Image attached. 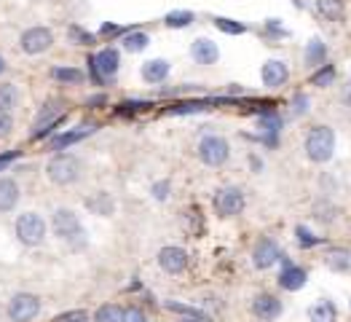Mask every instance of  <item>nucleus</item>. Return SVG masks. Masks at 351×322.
<instances>
[{
  "label": "nucleus",
  "mask_w": 351,
  "mask_h": 322,
  "mask_svg": "<svg viewBox=\"0 0 351 322\" xmlns=\"http://www.w3.org/2000/svg\"><path fill=\"white\" fill-rule=\"evenodd\" d=\"M335 153V132L330 127H314L309 129L306 134V156L317 164H324V161L333 159Z\"/></svg>",
  "instance_id": "obj_1"
},
{
  "label": "nucleus",
  "mask_w": 351,
  "mask_h": 322,
  "mask_svg": "<svg viewBox=\"0 0 351 322\" xmlns=\"http://www.w3.org/2000/svg\"><path fill=\"white\" fill-rule=\"evenodd\" d=\"M46 175L57 186H70V183H75L81 177V161L75 159L73 153H60V156H54L49 161Z\"/></svg>",
  "instance_id": "obj_2"
},
{
  "label": "nucleus",
  "mask_w": 351,
  "mask_h": 322,
  "mask_svg": "<svg viewBox=\"0 0 351 322\" xmlns=\"http://www.w3.org/2000/svg\"><path fill=\"white\" fill-rule=\"evenodd\" d=\"M228 156H231V145L220 134H207L198 143V159L204 161L207 166H223Z\"/></svg>",
  "instance_id": "obj_3"
},
{
  "label": "nucleus",
  "mask_w": 351,
  "mask_h": 322,
  "mask_svg": "<svg viewBox=\"0 0 351 322\" xmlns=\"http://www.w3.org/2000/svg\"><path fill=\"white\" fill-rule=\"evenodd\" d=\"M16 236L22 245L35 247L46 239V221L38 215V212H25L16 218Z\"/></svg>",
  "instance_id": "obj_4"
},
{
  "label": "nucleus",
  "mask_w": 351,
  "mask_h": 322,
  "mask_svg": "<svg viewBox=\"0 0 351 322\" xmlns=\"http://www.w3.org/2000/svg\"><path fill=\"white\" fill-rule=\"evenodd\" d=\"M244 204H247L244 191L236 188V186H225V188H220V191L215 193V212L220 218H236V215H242L244 212Z\"/></svg>",
  "instance_id": "obj_5"
},
{
  "label": "nucleus",
  "mask_w": 351,
  "mask_h": 322,
  "mask_svg": "<svg viewBox=\"0 0 351 322\" xmlns=\"http://www.w3.org/2000/svg\"><path fill=\"white\" fill-rule=\"evenodd\" d=\"M51 228H54V234H57L60 239H64V242H73V239L83 236L81 218H78L73 210H67V207H60V210L54 212V218H51Z\"/></svg>",
  "instance_id": "obj_6"
},
{
  "label": "nucleus",
  "mask_w": 351,
  "mask_h": 322,
  "mask_svg": "<svg viewBox=\"0 0 351 322\" xmlns=\"http://www.w3.org/2000/svg\"><path fill=\"white\" fill-rule=\"evenodd\" d=\"M40 312V298L32 293H19L8 304V317L14 322H32Z\"/></svg>",
  "instance_id": "obj_7"
},
{
  "label": "nucleus",
  "mask_w": 351,
  "mask_h": 322,
  "mask_svg": "<svg viewBox=\"0 0 351 322\" xmlns=\"http://www.w3.org/2000/svg\"><path fill=\"white\" fill-rule=\"evenodd\" d=\"M51 43H54V32L46 27H30L19 38V46L25 54H43L46 49H51Z\"/></svg>",
  "instance_id": "obj_8"
},
{
  "label": "nucleus",
  "mask_w": 351,
  "mask_h": 322,
  "mask_svg": "<svg viewBox=\"0 0 351 322\" xmlns=\"http://www.w3.org/2000/svg\"><path fill=\"white\" fill-rule=\"evenodd\" d=\"M92 64V73H94L96 81H105V78H113L118 73V64H121V57L116 49H102L96 57L89 60Z\"/></svg>",
  "instance_id": "obj_9"
},
{
  "label": "nucleus",
  "mask_w": 351,
  "mask_h": 322,
  "mask_svg": "<svg viewBox=\"0 0 351 322\" xmlns=\"http://www.w3.org/2000/svg\"><path fill=\"white\" fill-rule=\"evenodd\" d=\"M159 266L166 271V274H183L188 269V253L183 247H161L159 250Z\"/></svg>",
  "instance_id": "obj_10"
},
{
  "label": "nucleus",
  "mask_w": 351,
  "mask_h": 322,
  "mask_svg": "<svg viewBox=\"0 0 351 322\" xmlns=\"http://www.w3.org/2000/svg\"><path fill=\"white\" fill-rule=\"evenodd\" d=\"M252 314L263 322L276 320L282 314V301L276 295H271V293H260V295H255V301H252Z\"/></svg>",
  "instance_id": "obj_11"
},
{
  "label": "nucleus",
  "mask_w": 351,
  "mask_h": 322,
  "mask_svg": "<svg viewBox=\"0 0 351 322\" xmlns=\"http://www.w3.org/2000/svg\"><path fill=\"white\" fill-rule=\"evenodd\" d=\"M282 258V247L274 239H260L252 250V263L255 269H271L276 260Z\"/></svg>",
  "instance_id": "obj_12"
},
{
  "label": "nucleus",
  "mask_w": 351,
  "mask_h": 322,
  "mask_svg": "<svg viewBox=\"0 0 351 322\" xmlns=\"http://www.w3.org/2000/svg\"><path fill=\"white\" fill-rule=\"evenodd\" d=\"M260 78H263V86L279 89V86L287 84V78H289L287 64L279 62V60H268V62L263 64V70H260Z\"/></svg>",
  "instance_id": "obj_13"
},
{
  "label": "nucleus",
  "mask_w": 351,
  "mask_h": 322,
  "mask_svg": "<svg viewBox=\"0 0 351 322\" xmlns=\"http://www.w3.org/2000/svg\"><path fill=\"white\" fill-rule=\"evenodd\" d=\"M191 57L198 64H215L218 60H220V49H218L215 40H209V38H198V40H193Z\"/></svg>",
  "instance_id": "obj_14"
},
{
  "label": "nucleus",
  "mask_w": 351,
  "mask_h": 322,
  "mask_svg": "<svg viewBox=\"0 0 351 322\" xmlns=\"http://www.w3.org/2000/svg\"><path fill=\"white\" fill-rule=\"evenodd\" d=\"M60 119H62V110H60V105H57V102L43 105V110H40V113H38V119H35V132H32V137H43L46 132H51Z\"/></svg>",
  "instance_id": "obj_15"
},
{
  "label": "nucleus",
  "mask_w": 351,
  "mask_h": 322,
  "mask_svg": "<svg viewBox=\"0 0 351 322\" xmlns=\"http://www.w3.org/2000/svg\"><path fill=\"white\" fill-rule=\"evenodd\" d=\"M306 280H309V274H306V269H300V266H287V269L279 274V285L285 290H289V293L303 288Z\"/></svg>",
  "instance_id": "obj_16"
},
{
  "label": "nucleus",
  "mask_w": 351,
  "mask_h": 322,
  "mask_svg": "<svg viewBox=\"0 0 351 322\" xmlns=\"http://www.w3.org/2000/svg\"><path fill=\"white\" fill-rule=\"evenodd\" d=\"M19 201V186L11 177H0V212L14 210Z\"/></svg>",
  "instance_id": "obj_17"
},
{
  "label": "nucleus",
  "mask_w": 351,
  "mask_h": 322,
  "mask_svg": "<svg viewBox=\"0 0 351 322\" xmlns=\"http://www.w3.org/2000/svg\"><path fill=\"white\" fill-rule=\"evenodd\" d=\"M94 124H89V127H81V129H73V132H64L60 137H54L51 140V151H62V148H70V145H75V143H81L83 137H89L92 132H94Z\"/></svg>",
  "instance_id": "obj_18"
},
{
  "label": "nucleus",
  "mask_w": 351,
  "mask_h": 322,
  "mask_svg": "<svg viewBox=\"0 0 351 322\" xmlns=\"http://www.w3.org/2000/svg\"><path fill=\"white\" fill-rule=\"evenodd\" d=\"M166 75H169V62L166 60H151V62L142 64V78L148 84H161Z\"/></svg>",
  "instance_id": "obj_19"
},
{
  "label": "nucleus",
  "mask_w": 351,
  "mask_h": 322,
  "mask_svg": "<svg viewBox=\"0 0 351 322\" xmlns=\"http://www.w3.org/2000/svg\"><path fill=\"white\" fill-rule=\"evenodd\" d=\"M86 207L96 212V215H113V210H116V201H113V196L105 191L94 193L92 199H86Z\"/></svg>",
  "instance_id": "obj_20"
},
{
  "label": "nucleus",
  "mask_w": 351,
  "mask_h": 322,
  "mask_svg": "<svg viewBox=\"0 0 351 322\" xmlns=\"http://www.w3.org/2000/svg\"><path fill=\"white\" fill-rule=\"evenodd\" d=\"M309 317H311V322H335L338 309H335L333 301H320L317 306L309 309Z\"/></svg>",
  "instance_id": "obj_21"
},
{
  "label": "nucleus",
  "mask_w": 351,
  "mask_h": 322,
  "mask_svg": "<svg viewBox=\"0 0 351 322\" xmlns=\"http://www.w3.org/2000/svg\"><path fill=\"white\" fill-rule=\"evenodd\" d=\"M317 8L327 22H341L343 19V0H317Z\"/></svg>",
  "instance_id": "obj_22"
},
{
  "label": "nucleus",
  "mask_w": 351,
  "mask_h": 322,
  "mask_svg": "<svg viewBox=\"0 0 351 322\" xmlns=\"http://www.w3.org/2000/svg\"><path fill=\"white\" fill-rule=\"evenodd\" d=\"M303 60H306V64H324V60H327V46L322 43L320 38H314V40H309V46H306V54H303Z\"/></svg>",
  "instance_id": "obj_23"
},
{
  "label": "nucleus",
  "mask_w": 351,
  "mask_h": 322,
  "mask_svg": "<svg viewBox=\"0 0 351 322\" xmlns=\"http://www.w3.org/2000/svg\"><path fill=\"white\" fill-rule=\"evenodd\" d=\"M333 81H335V67L333 64H320V70H314V75H311V84L317 89H327Z\"/></svg>",
  "instance_id": "obj_24"
},
{
  "label": "nucleus",
  "mask_w": 351,
  "mask_h": 322,
  "mask_svg": "<svg viewBox=\"0 0 351 322\" xmlns=\"http://www.w3.org/2000/svg\"><path fill=\"white\" fill-rule=\"evenodd\" d=\"M191 22H193V11H169V14L164 16V25H166V27H174V30L188 27Z\"/></svg>",
  "instance_id": "obj_25"
},
{
  "label": "nucleus",
  "mask_w": 351,
  "mask_h": 322,
  "mask_svg": "<svg viewBox=\"0 0 351 322\" xmlns=\"http://www.w3.org/2000/svg\"><path fill=\"white\" fill-rule=\"evenodd\" d=\"M94 322H124V312L116 304H105V306L96 309Z\"/></svg>",
  "instance_id": "obj_26"
},
{
  "label": "nucleus",
  "mask_w": 351,
  "mask_h": 322,
  "mask_svg": "<svg viewBox=\"0 0 351 322\" xmlns=\"http://www.w3.org/2000/svg\"><path fill=\"white\" fill-rule=\"evenodd\" d=\"M148 43H151V38L140 30L124 35V49L127 51H142V49H148Z\"/></svg>",
  "instance_id": "obj_27"
},
{
  "label": "nucleus",
  "mask_w": 351,
  "mask_h": 322,
  "mask_svg": "<svg viewBox=\"0 0 351 322\" xmlns=\"http://www.w3.org/2000/svg\"><path fill=\"white\" fill-rule=\"evenodd\" d=\"M51 75H54L57 81H62V84H81V81H83V73L75 70V67H54Z\"/></svg>",
  "instance_id": "obj_28"
},
{
  "label": "nucleus",
  "mask_w": 351,
  "mask_h": 322,
  "mask_svg": "<svg viewBox=\"0 0 351 322\" xmlns=\"http://www.w3.org/2000/svg\"><path fill=\"white\" fill-rule=\"evenodd\" d=\"M215 27L223 30L225 35H242V32H247V25H242L236 19H225V16H215Z\"/></svg>",
  "instance_id": "obj_29"
},
{
  "label": "nucleus",
  "mask_w": 351,
  "mask_h": 322,
  "mask_svg": "<svg viewBox=\"0 0 351 322\" xmlns=\"http://www.w3.org/2000/svg\"><path fill=\"white\" fill-rule=\"evenodd\" d=\"M314 218L322 223H330V221L338 218V207L330 204V201H320V204H314Z\"/></svg>",
  "instance_id": "obj_30"
},
{
  "label": "nucleus",
  "mask_w": 351,
  "mask_h": 322,
  "mask_svg": "<svg viewBox=\"0 0 351 322\" xmlns=\"http://www.w3.org/2000/svg\"><path fill=\"white\" fill-rule=\"evenodd\" d=\"M14 105H16V86L0 84V110H11Z\"/></svg>",
  "instance_id": "obj_31"
},
{
  "label": "nucleus",
  "mask_w": 351,
  "mask_h": 322,
  "mask_svg": "<svg viewBox=\"0 0 351 322\" xmlns=\"http://www.w3.org/2000/svg\"><path fill=\"white\" fill-rule=\"evenodd\" d=\"M207 108H209L207 99H196V102H183V105L169 108V113H198V110H207Z\"/></svg>",
  "instance_id": "obj_32"
},
{
  "label": "nucleus",
  "mask_w": 351,
  "mask_h": 322,
  "mask_svg": "<svg viewBox=\"0 0 351 322\" xmlns=\"http://www.w3.org/2000/svg\"><path fill=\"white\" fill-rule=\"evenodd\" d=\"M260 129H263V132H268V134H276V132L282 129V121H279V116H276V113H265V116L260 119Z\"/></svg>",
  "instance_id": "obj_33"
},
{
  "label": "nucleus",
  "mask_w": 351,
  "mask_h": 322,
  "mask_svg": "<svg viewBox=\"0 0 351 322\" xmlns=\"http://www.w3.org/2000/svg\"><path fill=\"white\" fill-rule=\"evenodd\" d=\"M70 38L75 40V43H81V46H92L94 43V35L92 32H86V30H81V27H70Z\"/></svg>",
  "instance_id": "obj_34"
},
{
  "label": "nucleus",
  "mask_w": 351,
  "mask_h": 322,
  "mask_svg": "<svg viewBox=\"0 0 351 322\" xmlns=\"http://www.w3.org/2000/svg\"><path fill=\"white\" fill-rule=\"evenodd\" d=\"M295 234H298V242H300L303 247H311V245H320V239H317V236H311V231H309L306 225H298V228H295Z\"/></svg>",
  "instance_id": "obj_35"
},
{
  "label": "nucleus",
  "mask_w": 351,
  "mask_h": 322,
  "mask_svg": "<svg viewBox=\"0 0 351 322\" xmlns=\"http://www.w3.org/2000/svg\"><path fill=\"white\" fill-rule=\"evenodd\" d=\"M330 266L333 269H349V253L346 250H338L330 256Z\"/></svg>",
  "instance_id": "obj_36"
},
{
  "label": "nucleus",
  "mask_w": 351,
  "mask_h": 322,
  "mask_svg": "<svg viewBox=\"0 0 351 322\" xmlns=\"http://www.w3.org/2000/svg\"><path fill=\"white\" fill-rule=\"evenodd\" d=\"M11 129H14V119H11V113H8V110H0V137L11 134Z\"/></svg>",
  "instance_id": "obj_37"
},
{
  "label": "nucleus",
  "mask_w": 351,
  "mask_h": 322,
  "mask_svg": "<svg viewBox=\"0 0 351 322\" xmlns=\"http://www.w3.org/2000/svg\"><path fill=\"white\" fill-rule=\"evenodd\" d=\"M124 322H148V317H145V312H142V309L131 306V309L124 312Z\"/></svg>",
  "instance_id": "obj_38"
},
{
  "label": "nucleus",
  "mask_w": 351,
  "mask_h": 322,
  "mask_svg": "<svg viewBox=\"0 0 351 322\" xmlns=\"http://www.w3.org/2000/svg\"><path fill=\"white\" fill-rule=\"evenodd\" d=\"M153 196H156L159 201H166V199H169V183H166V180L156 183V186H153Z\"/></svg>",
  "instance_id": "obj_39"
},
{
  "label": "nucleus",
  "mask_w": 351,
  "mask_h": 322,
  "mask_svg": "<svg viewBox=\"0 0 351 322\" xmlns=\"http://www.w3.org/2000/svg\"><path fill=\"white\" fill-rule=\"evenodd\" d=\"M60 322H86V314L83 312H70V314L60 317Z\"/></svg>",
  "instance_id": "obj_40"
},
{
  "label": "nucleus",
  "mask_w": 351,
  "mask_h": 322,
  "mask_svg": "<svg viewBox=\"0 0 351 322\" xmlns=\"http://www.w3.org/2000/svg\"><path fill=\"white\" fill-rule=\"evenodd\" d=\"M99 32H102V35H107V38H113V35H121V32H124V27H118V25H105Z\"/></svg>",
  "instance_id": "obj_41"
},
{
  "label": "nucleus",
  "mask_w": 351,
  "mask_h": 322,
  "mask_svg": "<svg viewBox=\"0 0 351 322\" xmlns=\"http://www.w3.org/2000/svg\"><path fill=\"white\" fill-rule=\"evenodd\" d=\"M306 105H309V99H306L303 95H298V99H295V113L303 116V113H306Z\"/></svg>",
  "instance_id": "obj_42"
},
{
  "label": "nucleus",
  "mask_w": 351,
  "mask_h": 322,
  "mask_svg": "<svg viewBox=\"0 0 351 322\" xmlns=\"http://www.w3.org/2000/svg\"><path fill=\"white\" fill-rule=\"evenodd\" d=\"M343 102H346V105L351 108V78H349V84L343 86Z\"/></svg>",
  "instance_id": "obj_43"
},
{
  "label": "nucleus",
  "mask_w": 351,
  "mask_h": 322,
  "mask_svg": "<svg viewBox=\"0 0 351 322\" xmlns=\"http://www.w3.org/2000/svg\"><path fill=\"white\" fill-rule=\"evenodd\" d=\"M180 322H209L207 317H183Z\"/></svg>",
  "instance_id": "obj_44"
},
{
  "label": "nucleus",
  "mask_w": 351,
  "mask_h": 322,
  "mask_svg": "<svg viewBox=\"0 0 351 322\" xmlns=\"http://www.w3.org/2000/svg\"><path fill=\"white\" fill-rule=\"evenodd\" d=\"M102 102H105V97L99 95V97H92V99H89V105H102Z\"/></svg>",
  "instance_id": "obj_45"
},
{
  "label": "nucleus",
  "mask_w": 351,
  "mask_h": 322,
  "mask_svg": "<svg viewBox=\"0 0 351 322\" xmlns=\"http://www.w3.org/2000/svg\"><path fill=\"white\" fill-rule=\"evenodd\" d=\"M3 67H5V62H3V57H0V73H3Z\"/></svg>",
  "instance_id": "obj_46"
}]
</instances>
